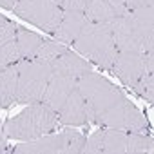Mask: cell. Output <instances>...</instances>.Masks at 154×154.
Listing matches in <instances>:
<instances>
[{
    "mask_svg": "<svg viewBox=\"0 0 154 154\" xmlns=\"http://www.w3.org/2000/svg\"><path fill=\"white\" fill-rule=\"evenodd\" d=\"M76 87L85 100L89 122H94L103 129L125 132H143L147 129L145 114L103 76L89 71L78 78Z\"/></svg>",
    "mask_w": 154,
    "mask_h": 154,
    "instance_id": "obj_1",
    "label": "cell"
},
{
    "mask_svg": "<svg viewBox=\"0 0 154 154\" xmlns=\"http://www.w3.org/2000/svg\"><path fill=\"white\" fill-rule=\"evenodd\" d=\"M58 125L56 111H53L44 102L31 103L17 116L9 118L4 123V134L9 140L29 141L36 140L44 134H49Z\"/></svg>",
    "mask_w": 154,
    "mask_h": 154,
    "instance_id": "obj_2",
    "label": "cell"
},
{
    "mask_svg": "<svg viewBox=\"0 0 154 154\" xmlns=\"http://www.w3.org/2000/svg\"><path fill=\"white\" fill-rule=\"evenodd\" d=\"M74 47L78 53H82L91 62H94L98 67L107 69V71H111L116 53H118L109 22L107 24L87 22V26L82 29L78 38L74 40Z\"/></svg>",
    "mask_w": 154,
    "mask_h": 154,
    "instance_id": "obj_3",
    "label": "cell"
},
{
    "mask_svg": "<svg viewBox=\"0 0 154 154\" xmlns=\"http://www.w3.org/2000/svg\"><path fill=\"white\" fill-rule=\"evenodd\" d=\"M18 69V89H17V103H38L44 98L45 87L53 76L51 63L45 60H26L20 58L17 62Z\"/></svg>",
    "mask_w": 154,
    "mask_h": 154,
    "instance_id": "obj_4",
    "label": "cell"
},
{
    "mask_svg": "<svg viewBox=\"0 0 154 154\" xmlns=\"http://www.w3.org/2000/svg\"><path fill=\"white\" fill-rule=\"evenodd\" d=\"M85 136L74 129H65L56 134H44L27 143L15 147L17 154H80Z\"/></svg>",
    "mask_w": 154,
    "mask_h": 154,
    "instance_id": "obj_5",
    "label": "cell"
},
{
    "mask_svg": "<svg viewBox=\"0 0 154 154\" xmlns=\"http://www.w3.org/2000/svg\"><path fill=\"white\" fill-rule=\"evenodd\" d=\"M13 13L47 33H53L63 17L54 0H18Z\"/></svg>",
    "mask_w": 154,
    "mask_h": 154,
    "instance_id": "obj_6",
    "label": "cell"
},
{
    "mask_svg": "<svg viewBox=\"0 0 154 154\" xmlns=\"http://www.w3.org/2000/svg\"><path fill=\"white\" fill-rule=\"evenodd\" d=\"M154 69V53H116L111 71L122 80V84L134 87V84L145 72Z\"/></svg>",
    "mask_w": 154,
    "mask_h": 154,
    "instance_id": "obj_7",
    "label": "cell"
},
{
    "mask_svg": "<svg viewBox=\"0 0 154 154\" xmlns=\"http://www.w3.org/2000/svg\"><path fill=\"white\" fill-rule=\"evenodd\" d=\"M109 27H111V33H112V40H114V45H116V51L118 53H143V47L134 33V27L131 24V17L129 13L123 15V17H116L114 20L109 22Z\"/></svg>",
    "mask_w": 154,
    "mask_h": 154,
    "instance_id": "obj_8",
    "label": "cell"
},
{
    "mask_svg": "<svg viewBox=\"0 0 154 154\" xmlns=\"http://www.w3.org/2000/svg\"><path fill=\"white\" fill-rule=\"evenodd\" d=\"M134 33L143 47V53H154V11L152 8H140L129 11Z\"/></svg>",
    "mask_w": 154,
    "mask_h": 154,
    "instance_id": "obj_9",
    "label": "cell"
},
{
    "mask_svg": "<svg viewBox=\"0 0 154 154\" xmlns=\"http://www.w3.org/2000/svg\"><path fill=\"white\" fill-rule=\"evenodd\" d=\"M78 85V78H69V76H56L53 74L51 80L45 87V93H44V98L42 102L45 105H49L53 111H60L62 105L67 102V98L71 96V93L76 89Z\"/></svg>",
    "mask_w": 154,
    "mask_h": 154,
    "instance_id": "obj_10",
    "label": "cell"
},
{
    "mask_svg": "<svg viewBox=\"0 0 154 154\" xmlns=\"http://www.w3.org/2000/svg\"><path fill=\"white\" fill-rule=\"evenodd\" d=\"M127 13L129 9L123 4V0H89L84 11L89 22L98 24H107L116 17H123Z\"/></svg>",
    "mask_w": 154,
    "mask_h": 154,
    "instance_id": "obj_11",
    "label": "cell"
},
{
    "mask_svg": "<svg viewBox=\"0 0 154 154\" xmlns=\"http://www.w3.org/2000/svg\"><path fill=\"white\" fill-rule=\"evenodd\" d=\"M56 116H58V123H63V125H69V127H78V125L89 123L87 105H85V100H84L82 93L78 91V87L71 93L67 102L56 112Z\"/></svg>",
    "mask_w": 154,
    "mask_h": 154,
    "instance_id": "obj_12",
    "label": "cell"
},
{
    "mask_svg": "<svg viewBox=\"0 0 154 154\" xmlns=\"http://www.w3.org/2000/svg\"><path fill=\"white\" fill-rule=\"evenodd\" d=\"M51 63L53 74L56 76H69V78H80L85 72L91 71V63L84 58H80L74 51H65L58 58H54Z\"/></svg>",
    "mask_w": 154,
    "mask_h": 154,
    "instance_id": "obj_13",
    "label": "cell"
},
{
    "mask_svg": "<svg viewBox=\"0 0 154 154\" xmlns=\"http://www.w3.org/2000/svg\"><path fill=\"white\" fill-rule=\"evenodd\" d=\"M87 17L84 13L78 11H63V17L60 20V24L56 26V29L53 31L54 38L65 45L74 44V40L78 38V35L82 33V29L87 26Z\"/></svg>",
    "mask_w": 154,
    "mask_h": 154,
    "instance_id": "obj_14",
    "label": "cell"
},
{
    "mask_svg": "<svg viewBox=\"0 0 154 154\" xmlns=\"http://www.w3.org/2000/svg\"><path fill=\"white\" fill-rule=\"evenodd\" d=\"M18 89V69L17 63L0 71V107H9L17 103Z\"/></svg>",
    "mask_w": 154,
    "mask_h": 154,
    "instance_id": "obj_15",
    "label": "cell"
},
{
    "mask_svg": "<svg viewBox=\"0 0 154 154\" xmlns=\"http://www.w3.org/2000/svg\"><path fill=\"white\" fill-rule=\"evenodd\" d=\"M17 45H18V53H20V58H26V60H33L44 42V38L36 33H31L24 27H17Z\"/></svg>",
    "mask_w": 154,
    "mask_h": 154,
    "instance_id": "obj_16",
    "label": "cell"
},
{
    "mask_svg": "<svg viewBox=\"0 0 154 154\" xmlns=\"http://www.w3.org/2000/svg\"><path fill=\"white\" fill-rule=\"evenodd\" d=\"M125 152H127V132L118 129H105L102 154H125Z\"/></svg>",
    "mask_w": 154,
    "mask_h": 154,
    "instance_id": "obj_17",
    "label": "cell"
},
{
    "mask_svg": "<svg viewBox=\"0 0 154 154\" xmlns=\"http://www.w3.org/2000/svg\"><path fill=\"white\" fill-rule=\"evenodd\" d=\"M154 147L152 136L141 132H127V152L129 154H150Z\"/></svg>",
    "mask_w": 154,
    "mask_h": 154,
    "instance_id": "obj_18",
    "label": "cell"
},
{
    "mask_svg": "<svg viewBox=\"0 0 154 154\" xmlns=\"http://www.w3.org/2000/svg\"><path fill=\"white\" fill-rule=\"evenodd\" d=\"M65 51H67V45L65 44H62L58 40H45L44 38V42H42V45H40V49H38V53H36L35 58L45 60V62H53L54 58H58Z\"/></svg>",
    "mask_w": 154,
    "mask_h": 154,
    "instance_id": "obj_19",
    "label": "cell"
},
{
    "mask_svg": "<svg viewBox=\"0 0 154 154\" xmlns=\"http://www.w3.org/2000/svg\"><path fill=\"white\" fill-rule=\"evenodd\" d=\"M18 60H20V53H18L17 40H11L0 45V71L9 65H15Z\"/></svg>",
    "mask_w": 154,
    "mask_h": 154,
    "instance_id": "obj_20",
    "label": "cell"
},
{
    "mask_svg": "<svg viewBox=\"0 0 154 154\" xmlns=\"http://www.w3.org/2000/svg\"><path fill=\"white\" fill-rule=\"evenodd\" d=\"M132 89L140 96H143L149 103H152L154 102V76H152V72H145L141 78L134 84Z\"/></svg>",
    "mask_w": 154,
    "mask_h": 154,
    "instance_id": "obj_21",
    "label": "cell"
},
{
    "mask_svg": "<svg viewBox=\"0 0 154 154\" xmlns=\"http://www.w3.org/2000/svg\"><path fill=\"white\" fill-rule=\"evenodd\" d=\"M103 132H105V129H100V131L93 132L89 138H85L82 152L84 154H102L103 152Z\"/></svg>",
    "mask_w": 154,
    "mask_h": 154,
    "instance_id": "obj_22",
    "label": "cell"
},
{
    "mask_svg": "<svg viewBox=\"0 0 154 154\" xmlns=\"http://www.w3.org/2000/svg\"><path fill=\"white\" fill-rule=\"evenodd\" d=\"M62 11H78L84 13L89 0H54Z\"/></svg>",
    "mask_w": 154,
    "mask_h": 154,
    "instance_id": "obj_23",
    "label": "cell"
},
{
    "mask_svg": "<svg viewBox=\"0 0 154 154\" xmlns=\"http://www.w3.org/2000/svg\"><path fill=\"white\" fill-rule=\"evenodd\" d=\"M17 27H18V26H17L15 22H9V20L0 26V45L17 38Z\"/></svg>",
    "mask_w": 154,
    "mask_h": 154,
    "instance_id": "obj_24",
    "label": "cell"
},
{
    "mask_svg": "<svg viewBox=\"0 0 154 154\" xmlns=\"http://www.w3.org/2000/svg\"><path fill=\"white\" fill-rule=\"evenodd\" d=\"M154 0H123V4L127 6L129 11L132 9H140V8H152Z\"/></svg>",
    "mask_w": 154,
    "mask_h": 154,
    "instance_id": "obj_25",
    "label": "cell"
},
{
    "mask_svg": "<svg viewBox=\"0 0 154 154\" xmlns=\"http://www.w3.org/2000/svg\"><path fill=\"white\" fill-rule=\"evenodd\" d=\"M17 2H18V0H0V6L6 8V9H13L17 6Z\"/></svg>",
    "mask_w": 154,
    "mask_h": 154,
    "instance_id": "obj_26",
    "label": "cell"
},
{
    "mask_svg": "<svg viewBox=\"0 0 154 154\" xmlns=\"http://www.w3.org/2000/svg\"><path fill=\"white\" fill-rule=\"evenodd\" d=\"M6 150V134H4V129H2V123H0V152Z\"/></svg>",
    "mask_w": 154,
    "mask_h": 154,
    "instance_id": "obj_27",
    "label": "cell"
},
{
    "mask_svg": "<svg viewBox=\"0 0 154 154\" xmlns=\"http://www.w3.org/2000/svg\"><path fill=\"white\" fill-rule=\"evenodd\" d=\"M4 22H8V18H4V17H2V15H0V26H2V24H4Z\"/></svg>",
    "mask_w": 154,
    "mask_h": 154,
    "instance_id": "obj_28",
    "label": "cell"
}]
</instances>
